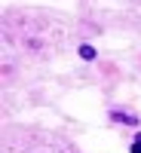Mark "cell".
I'll list each match as a JSON object with an SVG mask.
<instances>
[{
  "instance_id": "cell-1",
  "label": "cell",
  "mask_w": 141,
  "mask_h": 153,
  "mask_svg": "<svg viewBox=\"0 0 141 153\" xmlns=\"http://www.w3.org/2000/svg\"><path fill=\"white\" fill-rule=\"evenodd\" d=\"M80 58H83V61H92V58H95V49H92V46H80Z\"/></svg>"
},
{
  "instance_id": "cell-2",
  "label": "cell",
  "mask_w": 141,
  "mask_h": 153,
  "mask_svg": "<svg viewBox=\"0 0 141 153\" xmlns=\"http://www.w3.org/2000/svg\"><path fill=\"white\" fill-rule=\"evenodd\" d=\"M132 153H141V141H135V144H132Z\"/></svg>"
}]
</instances>
